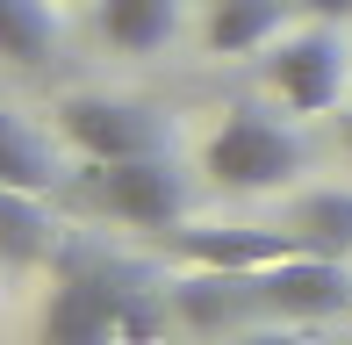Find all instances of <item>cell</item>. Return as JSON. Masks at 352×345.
<instances>
[{
	"label": "cell",
	"mask_w": 352,
	"mask_h": 345,
	"mask_svg": "<svg viewBox=\"0 0 352 345\" xmlns=\"http://www.w3.org/2000/svg\"><path fill=\"white\" fill-rule=\"evenodd\" d=\"M173 252L187 266H216V274H266V266L295 259L302 238L295 230H266V223H180Z\"/></svg>",
	"instance_id": "6"
},
{
	"label": "cell",
	"mask_w": 352,
	"mask_h": 345,
	"mask_svg": "<svg viewBox=\"0 0 352 345\" xmlns=\"http://www.w3.org/2000/svg\"><path fill=\"white\" fill-rule=\"evenodd\" d=\"M43 252H51V216H43V194L0 187V259H8V266H36Z\"/></svg>",
	"instance_id": "14"
},
{
	"label": "cell",
	"mask_w": 352,
	"mask_h": 345,
	"mask_svg": "<svg viewBox=\"0 0 352 345\" xmlns=\"http://www.w3.org/2000/svg\"><path fill=\"white\" fill-rule=\"evenodd\" d=\"M345 151H352V115H345Z\"/></svg>",
	"instance_id": "17"
},
{
	"label": "cell",
	"mask_w": 352,
	"mask_h": 345,
	"mask_svg": "<svg viewBox=\"0 0 352 345\" xmlns=\"http://www.w3.org/2000/svg\"><path fill=\"white\" fill-rule=\"evenodd\" d=\"M287 230L302 238V252H324V259H352V194H338V187H324V194L295 201Z\"/></svg>",
	"instance_id": "12"
},
{
	"label": "cell",
	"mask_w": 352,
	"mask_h": 345,
	"mask_svg": "<svg viewBox=\"0 0 352 345\" xmlns=\"http://www.w3.org/2000/svg\"><path fill=\"white\" fill-rule=\"evenodd\" d=\"M0 187H22V194H51V187H58L51 144H43L14 108H0Z\"/></svg>",
	"instance_id": "11"
},
{
	"label": "cell",
	"mask_w": 352,
	"mask_h": 345,
	"mask_svg": "<svg viewBox=\"0 0 352 345\" xmlns=\"http://www.w3.org/2000/svg\"><path fill=\"white\" fill-rule=\"evenodd\" d=\"M58 130L87 151L94 166H122V159H158L166 151V122L137 101L116 93H65L58 101Z\"/></svg>",
	"instance_id": "4"
},
{
	"label": "cell",
	"mask_w": 352,
	"mask_h": 345,
	"mask_svg": "<svg viewBox=\"0 0 352 345\" xmlns=\"http://www.w3.org/2000/svg\"><path fill=\"white\" fill-rule=\"evenodd\" d=\"M237 345H302V338H295V331H280V324H259V331H245Z\"/></svg>",
	"instance_id": "15"
},
{
	"label": "cell",
	"mask_w": 352,
	"mask_h": 345,
	"mask_svg": "<svg viewBox=\"0 0 352 345\" xmlns=\"http://www.w3.org/2000/svg\"><path fill=\"white\" fill-rule=\"evenodd\" d=\"M58 43V8L51 0H0V58L8 65H43Z\"/></svg>",
	"instance_id": "13"
},
{
	"label": "cell",
	"mask_w": 352,
	"mask_h": 345,
	"mask_svg": "<svg viewBox=\"0 0 352 345\" xmlns=\"http://www.w3.org/2000/svg\"><path fill=\"white\" fill-rule=\"evenodd\" d=\"M173 317L201 338H223V331H252L266 317L259 302V280L252 274H216V266H187L173 280Z\"/></svg>",
	"instance_id": "8"
},
{
	"label": "cell",
	"mask_w": 352,
	"mask_h": 345,
	"mask_svg": "<svg viewBox=\"0 0 352 345\" xmlns=\"http://www.w3.org/2000/svg\"><path fill=\"white\" fill-rule=\"evenodd\" d=\"M252 280H259L266 317H338V309H352V266L324 252H295Z\"/></svg>",
	"instance_id": "7"
},
{
	"label": "cell",
	"mask_w": 352,
	"mask_h": 345,
	"mask_svg": "<svg viewBox=\"0 0 352 345\" xmlns=\"http://www.w3.org/2000/svg\"><path fill=\"white\" fill-rule=\"evenodd\" d=\"M280 8L287 0H216L201 36H209L216 58H252V51H266L280 36Z\"/></svg>",
	"instance_id": "10"
},
{
	"label": "cell",
	"mask_w": 352,
	"mask_h": 345,
	"mask_svg": "<svg viewBox=\"0 0 352 345\" xmlns=\"http://www.w3.org/2000/svg\"><path fill=\"white\" fill-rule=\"evenodd\" d=\"M79 201L116 223H137V230H180L187 216V172L158 151V159H122V166H94L79 172Z\"/></svg>",
	"instance_id": "3"
},
{
	"label": "cell",
	"mask_w": 352,
	"mask_h": 345,
	"mask_svg": "<svg viewBox=\"0 0 352 345\" xmlns=\"http://www.w3.org/2000/svg\"><path fill=\"white\" fill-rule=\"evenodd\" d=\"M201 172L230 194H274L302 172V144L287 122H274L266 108H230L223 130L201 144Z\"/></svg>",
	"instance_id": "1"
},
{
	"label": "cell",
	"mask_w": 352,
	"mask_h": 345,
	"mask_svg": "<svg viewBox=\"0 0 352 345\" xmlns=\"http://www.w3.org/2000/svg\"><path fill=\"white\" fill-rule=\"evenodd\" d=\"M266 87H274L280 108H295V115L338 108V93H345V36L331 22L302 29V36H280V51L266 58Z\"/></svg>",
	"instance_id": "5"
},
{
	"label": "cell",
	"mask_w": 352,
	"mask_h": 345,
	"mask_svg": "<svg viewBox=\"0 0 352 345\" xmlns=\"http://www.w3.org/2000/svg\"><path fill=\"white\" fill-rule=\"evenodd\" d=\"M302 8H309L316 22H345V14H352V0H302Z\"/></svg>",
	"instance_id": "16"
},
{
	"label": "cell",
	"mask_w": 352,
	"mask_h": 345,
	"mask_svg": "<svg viewBox=\"0 0 352 345\" xmlns=\"http://www.w3.org/2000/svg\"><path fill=\"white\" fill-rule=\"evenodd\" d=\"M137 280L122 266H101V259H65L51 302L36 317V338L43 345H122V309H130Z\"/></svg>",
	"instance_id": "2"
},
{
	"label": "cell",
	"mask_w": 352,
	"mask_h": 345,
	"mask_svg": "<svg viewBox=\"0 0 352 345\" xmlns=\"http://www.w3.org/2000/svg\"><path fill=\"white\" fill-rule=\"evenodd\" d=\"M94 22H101V36L116 43V51H158V43H173V29H180V0H94Z\"/></svg>",
	"instance_id": "9"
}]
</instances>
